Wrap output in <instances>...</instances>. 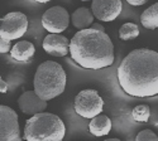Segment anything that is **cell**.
<instances>
[{
    "instance_id": "6da1fadb",
    "label": "cell",
    "mask_w": 158,
    "mask_h": 141,
    "mask_svg": "<svg viewBox=\"0 0 158 141\" xmlns=\"http://www.w3.org/2000/svg\"><path fill=\"white\" fill-rule=\"evenodd\" d=\"M122 89L133 97L158 95V52L148 48L134 49L118 67Z\"/></svg>"
},
{
    "instance_id": "7a4b0ae2",
    "label": "cell",
    "mask_w": 158,
    "mask_h": 141,
    "mask_svg": "<svg viewBox=\"0 0 158 141\" xmlns=\"http://www.w3.org/2000/svg\"><path fill=\"white\" fill-rule=\"evenodd\" d=\"M70 56L82 68L102 69L114 63V45L105 32L94 28L81 29L71 39Z\"/></svg>"
},
{
    "instance_id": "3957f363",
    "label": "cell",
    "mask_w": 158,
    "mask_h": 141,
    "mask_svg": "<svg viewBox=\"0 0 158 141\" xmlns=\"http://www.w3.org/2000/svg\"><path fill=\"white\" fill-rule=\"evenodd\" d=\"M66 81V72L60 63L47 61L39 65L35 71L33 81L34 91L46 101L53 100L64 92Z\"/></svg>"
},
{
    "instance_id": "277c9868",
    "label": "cell",
    "mask_w": 158,
    "mask_h": 141,
    "mask_svg": "<svg viewBox=\"0 0 158 141\" xmlns=\"http://www.w3.org/2000/svg\"><path fill=\"white\" fill-rule=\"evenodd\" d=\"M64 134L63 121L57 115L44 111L33 115L24 126V139L28 141H62Z\"/></svg>"
},
{
    "instance_id": "5b68a950",
    "label": "cell",
    "mask_w": 158,
    "mask_h": 141,
    "mask_svg": "<svg viewBox=\"0 0 158 141\" xmlns=\"http://www.w3.org/2000/svg\"><path fill=\"white\" fill-rule=\"evenodd\" d=\"M75 112L84 119H93L104 110V100L95 89H84L78 92L73 102Z\"/></svg>"
},
{
    "instance_id": "8992f818",
    "label": "cell",
    "mask_w": 158,
    "mask_h": 141,
    "mask_svg": "<svg viewBox=\"0 0 158 141\" xmlns=\"http://www.w3.org/2000/svg\"><path fill=\"white\" fill-rule=\"evenodd\" d=\"M0 38H5L8 41H14L22 38L28 29L27 15L20 11L8 13L5 17L0 19Z\"/></svg>"
},
{
    "instance_id": "52a82bcc",
    "label": "cell",
    "mask_w": 158,
    "mask_h": 141,
    "mask_svg": "<svg viewBox=\"0 0 158 141\" xmlns=\"http://www.w3.org/2000/svg\"><path fill=\"white\" fill-rule=\"evenodd\" d=\"M17 112L9 106L0 107V141H20Z\"/></svg>"
},
{
    "instance_id": "ba28073f",
    "label": "cell",
    "mask_w": 158,
    "mask_h": 141,
    "mask_svg": "<svg viewBox=\"0 0 158 141\" xmlns=\"http://www.w3.org/2000/svg\"><path fill=\"white\" fill-rule=\"evenodd\" d=\"M70 24V15L62 6H52L44 11L42 17L43 28L49 33H62Z\"/></svg>"
},
{
    "instance_id": "9c48e42d",
    "label": "cell",
    "mask_w": 158,
    "mask_h": 141,
    "mask_svg": "<svg viewBox=\"0 0 158 141\" xmlns=\"http://www.w3.org/2000/svg\"><path fill=\"white\" fill-rule=\"evenodd\" d=\"M123 9L122 0H93L91 11L100 22H114Z\"/></svg>"
},
{
    "instance_id": "30bf717a",
    "label": "cell",
    "mask_w": 158,
    "mask_h": 141,
    "mask_svg": "<svg viewBox=\"0 0 158 141\" xmlns=\"http://www.w3.org/2000/svg\"><path fill=\"white\" fill-rule=\"evenodd\" d=\"M70 43L71 41L61 33H49L43 41V49L53 57H64L70 53Z\"/></svg>"
},
{
    "instance_id": "8fae6325",
    "label": "cell",
    "mask_w": 158,
    "mask_h": 141,
    "mask_svg": "<svg viewBox=\"0 0 158 141\" xmlns=\"http://www.w3.org/2000/svg\"><path fill=\"white\" fill-rule=\"evenodd\" d=\"M18 106L20 108V111L25 115H33L43 112L47 108V101L41 98L35 91H27L23 92L20 95V97L18 98Z\"/></svg>"
},
{
    "instance_id": "7c38bea8",
    "label": "cell",
    "mask_w": 158,
    "mask_h": 141,
    "mask_svg": "<svg viewBox=\"0 0 158 141\" xmlns=\"http://www.w3.org/2000/svg\"><path fill=\"white\" fill-rule=\"evenodd\" d=\"M34 53H35V48H34L33 43L28 42V41H22V42L15 43L10 50L11 58L15 59L17 62H20V63L29 62L33 58Z\"/></svg>"
},
{
    "instance_id": "4fadbf2b",
    "label": "cell",
    "mask_w": 158,
    "mask_h": 141,
    "mask_svg": "<svg viewBox=\"0 0 158 141\" xmlns=\"http://www.w3.org/2000/svg\"><path fill=\"white\" fill-rule=\"evenodd\" d=\"M89 130L94 136L101 137L108 135L111 130V120L106 116V115H98V116L93 117L89 123Z\"/></svg>"
},
{
    "instance_id": "5bb4252c",
    "label": "cell",
    "mask_w": 158,
    "mask_h": 141,
    "mask_svg": "<svg viewBox=\"0 0 158 141\" xmlns=\"http://www.w3.org/2000/svg\"><path fill=\"white\" fill-rule=\"evenodd\" d=\"M73 27L78 30L81 29H87L91 28L94 22V14L93 11L87 8H78L77 10L73 11V14L71 17Z\"/></svg>"
},
{
    "instance_id": "9a60e30c",
    "label": "cell",
    "mask_w": 158,
    "mask_h": 141,
    "mask_svg": "<svg viewBox=\"0 0 158 141\" xmlns=\"http://www.w3.org/2000/svg\"><path fill=\"white\" fill-rule=\"evenodd\" d=\"M140 23L146 29H157L158 28V3L151 5L142 13Z\"/></svg>"
},
{
    "instance_id": "2e32d148",
    "label": "cell",
    "mask_w": 158,
    "mask_h": 141,
    "mask_svg": "<svg viewBox=\"0 0 158 141\" xmlns=\"http://www.w3.org/2000/svg\"><path fill=\"white\" fill-rule=\"evenodd\" d=\"M138 35H139V28L135 23H125L119 29V38L124 42L135 39Z\"/></svg>"
},
{
    "instance_id": "e0dca14e",
    "label": "cell",
    "mask_w": 158,
    "mask_h": 141,
    "mask_svg": "<svg viewBox=\"0 0 158 141\" xmlns=\"http://www.w3.org/2000/svg\"><path fill=\"white\" fill-rule=\"evenodd\" d=\"M149 116H151V110H149V106L147 105H138L131 111V117L139 123L147 122Z\"/></svg>"
},
{
    "instance_id": "ac0fdd59",
    "label": "cell",
    "mask_w": 158,
    "mask_h": 141,
    "mask_svg": "<svg viewBox=\"0 0 158 141\" xmlns=\"http://www.w3.org/2000/svg\"><path fill=\"white\" fill-rule=\"evenodd\" d=\"M137 141H157L158 140V136L151 131V130H143L138 134V136L135 137Z\"/></svg>"
},
{
    "instance_id": "d6986e66",
    "label": "cell",
    "mask_w": 158,
    "mask_h": 141,
    "mask_svg": "<svg viewBox=\"0 0 158 141\" xmlns=\"http://www.w3.org/2000/svg\"><path fill=\"white\" fill-rule=\"evenodd\" d=\"M11 50V44H10V41L5 39V38H0V52L2 54L4 53H8Z\"/></svg>"
},
{
    "instance_id": "ffe728a7",
    "label": "cell",
    "mask_w": 158,
    "mask_h": 141,
    "mask_svg": "<svg viewBox=\"0 0 158 141\" xmlns=\"http://www.w3.org/2000/svg\"><path fill=\"white\" fill-rule=\"evenodd\" d=\"M129 5H133V6H140V5H144L148 0H127Z\"/></svg>"
},
{
    "instance_id": "44dd1931",
    "label": "cell",
    "mask_w": 158,
    "mask_h": 141,
    "mask_svg": "<svg viewBox=\"0 0 158 141\" xmlns=\"http://www.w3.org/2000/svg\"><path fill=\"white\" fill-rule=\"evenodd\" d=\"M6 91H8V84L3 80V77H2V78H0V92H2V93H6Z\"/></svg>"
},
{
    "instance_id": "7402d4cb",
    "label": "cell",
    "mask_w": 158,
    "mask_h": 141,
    "mask_svg": "<svg viewBox=\"0 0 158 141\" xmlns=\"http://www.w3.org/2000/svg\"><path fill=\"white\" fill-rule=\"evenodd\" d=\"M91 28H94V29H98V30H101V32H105L104 27H102L101 24H99V23H93V25H91Z\"/></svg>"
},
{
    "instance_id": "603a6c76",
    "label": "cell",
    "mask_w": 158,
    "mask_h": 141,
    "mask_svg": "<svg viewBox=\"0 0 158 141\" xmlns=\"http://www.w3.org/2000/svg\"><path fill=\"white\" fill-rule=\"evenodd\" d=\"M34 2H37V3H39V4H47V3L51 2V0H34Z\"/></svg>"
},
{
    "instance_id": "cb8c5ba5",
    "label": "cell",
    "mask_w": 158,
    "mask_h": 141,
    "mask_svg": "<svg viewBox=\"0 0 158 141\" xmlns=\"http://www.w3.org/2000/svg\"><path fill=\"white\" fill-rule=\"evenodd\" d=\"M82 2H90V0H82Z\"/></svg>"
}]
</instances>
